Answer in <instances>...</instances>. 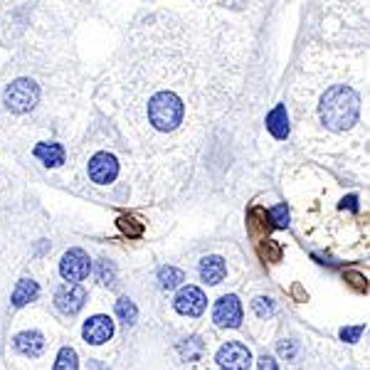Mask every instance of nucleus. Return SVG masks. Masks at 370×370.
I'll list each match as a JSON object with an SVG mask.
<instances>
[{
	"mask_svg": "<svg viewBox=\"0 0 370 370\" xmlns=\"http://www.w3.org/2000/svg\"><path fill=\"white\" fill-rule=\"evenodd\" d=\"M249 52L245 27L217 12H146L99 77L97 101L143 171L178 178L240 101Z\"/></svg>",
	"mask_w": 370,
	"mask_h": 370,
	"instance_id": "1",
	"label": "nucleus"
},
{
	"mask_svg": "<svg viewBox=\"0 0 370 370\" xmlns=\"http://www.w3.org/2000/svg\"><path fill=\"white\" fill-rule=\"evenodd\" d=\"M294 138L331 163H368V45H306L291 84Z\"/></svg>",
	"mask_w": 370,
	"mask_h": 370,
	"instance_id": "2",
	"label": "nucleus"
},
{
	"mask_svg": "<svg viewBox=\"0 0 370 370\" xmlns=\"http://www.w3.org/2000/svg\"><path fill=\"white\" fill-rule=\"evenodd\" d=\"M321 32L331 45H368V0H321Z\"/></svg>",
	"mask_w": 370,
	"mask_h": 370,
	"instance_id": "3",
	"label": "nucleus"
},
{
	"mask_svg": "<svg viewBox=\"0 0 370 370\" xmlns=\"http://www.w3.org/2000/svg\"><path fill=\"white\" fill-rule=\"evenodd\" d=\"M37 101H40V86L32 79H15L3 92V104L12 114H25V111L35 109Z\"/></svg>",
	"mask_w": 370,
	"mask_h": 370,
	"instance_id": "4",
	"label": "nucleus"
},
{
	"mask_svg": "<svg viewBox=\"0 0 370 370\" xmlns=\"http://www.w3.org/2000/svg\"><path fill=\"white\" fill-rule=\"evenodd\" d=\"M119 171H121L119 158L114 153H109V151H99V153H94L92 158H89V163H86L89 180L97 185H111L119 178Z\"/></svg>",
	"mask_w": 370,
	"mask_h": 370,
	"instance_id": "5",
	"label": "nucleus"
},
{
	"mask_svg": "<svg viewBox=\"0 0 370 370\" xmlns=\"http://www.w3.org/2000/svg\"><path fill=\"white\" fill-rule=\"evenodd\" d=\"M89 269H92V259L79 247H72L62 254L60 274L64 282H82V279L89 277Z\"/></svg>",
	"mask_w": 370,
	"mask_h": 370,
	"instance_id": "6",
	"label": "nucleus"
},
{
	"mask_svg": "<svg viewBox=\"0 0 370 370\" xmlns=\"http://www.w3.org/2000/svg\"><path fill=\"white\" fill-rule=\"evenodd\" d=\"M215 360L217 365H220V370H249V365H252V353H249L247 345L237 343V341H227V343L217 351Z\"/></svg>",
	"mask_w": 370,
	"mask_h": 370,
	"instance_id": "7",
	"label": "nucleus"
},
{
	"mask_svg": "<svg viewBox=\"0 0 370 370\" xmlns=\"http://www.w3.org/2000/svg\"><path fill=\"white\" fill-rule=\"evenodd\" d=\"M84 301H86V291H84V286H79L77 282L62 284L60 289L55 291V306L67 316L79 314Z\"/></svg>",
	"mask_w": 370,
	"mask_h": 370,
	"instance_id": "8",
	"label": "nucleus"
},
{
	"mask_svg": "<svg viewBox=\"0 0 370 370\" xmlns=\"http://www.w3.org/2000/svg\"><path fill=\"white\" fill-rule=\"evenodd\" d=\"M173 306H175V311H178L180 316L195 319V316L203 314L205 306H208V296L203 294V289H197V286H183V289L178 291V296H175Z\"/></svg>",
	"mask_w": 370,
	"mask_h": 370,
	"instance_id": "9",
	"label": "nucleus"
},
{
	"mask_svg": "<svg viewBox=\"0 0 370 370\" xmlns=\"http://www.w3.org/2000/svg\"><path fill=\"white\" fill-rule=\"evenodd\" d=\"M212 321L217 326H227V328H240L242 326V304L234 294L222 296L220 301L212 308Z\"/></svg>",
	"mask_w": 370,
	"mask_h": 370,
	"instance_id": "10",
	"label": "nucleus"
},
{
	"mask_svg": "<svg viewBox=\"0 0 370 370\" xmlns=\"http://www.w3.org/2000/svg\"><path fill=\"white\" fill-rule=\"evenodd\" d=\"M114 336V321L109 316H92L82 326V338L92 345H101Z\"/></svg>",
	"mask_w": 370,
	"mask_h": 370,
	"instance_id": "11",
	"label": "nucleus"
},
{
	"mask_svg": "<svg viewBox=\"0 0 370 370\" xmlns=\"http://www.w3.org/2000/svg\"><path fill=\"white\" fill-rule=\"evenodd\" d=\"M271 227H274V222H271L269 217V210H264L262 205H254V208L247 212V230H249V234H252L254 240L267 237V234L271 232Z\"/></svg>",
	"mask_w": 370,
	"mask_h": 370,
	"instance_id": "12",
	"label": "nucleus"
},
{
	"mask_svg": "<svg viewBox=\"0 0 370 370\" xmlns=\"http://www.w3.org/2000/svg\"><path fill=\"white\" fill-rule=\"evenodd\" d=\"M197 274L200 279L208 284H220L227 274V264H225V259L217 257V254H210V257L200 259V264H197Z\"/></svg>",
	"mask_w": 370,
	"mask_h": 370,
	"instance_id": "13",
	"label": "nucleus"
},
{
	"mask_svg": "<svg viewBox=\"0 0 370 370\" xmlns=\"http://www.w3.org/2000/svg\"><path fill=\"white\" fill-rule=\"evenodd\" d=\"M12 345H15V351L23 353V356L37 358L45 351V336L40 331H23L15 336Z\"/></svg>",
	"mask_w": 370,
	"mask_h": 370,
	"instance_id": "14",
	"label": "nucleus"
},
{
	"mask_svg": "<svg viewBox=\"0 0 370 370\" xmlns=\"http://www.w3.org/2000/svg\"><path fill=\"white\" fill-rule=\"evenodd\" d=\"M267 129L279 141H284L289 136L291 126H289V109H286V104H277L271 109V114L267 116Z\"/></svg>",
	"mask_w": 370,
	"mask_h": 370,
	"instance_id": "15",
	"label": "nucleus"
},
{
	"mask_svg": "<svg viewBox=\"0 0 370 370\" xmlns=\"http://www.w3.org/2000/svg\"><path fill=\"white\" fill-rule=\"evenodd\" d=\"M35 158H40L47 168H57L64 163V148L60 143H37L35 146Z\"/></svg>",
	"mask_w": 370,
	"mask_h": 370,
	"instance_id": "16",
	"label": "nucleus"
},
{
	"mask_svg": "<svg viewBox=\"0 0 370 370\" xmlns=\"http://www.w3.org/2000/svg\"><path fill=\"white\" fill-rule=\"evenodd\" d=\"M37 294H40V286H37V282H32V279H20L18 286H15V291H12V306H25V304H30L37 299Z\"/></svg>",
	"mask_w": 370,
	"mask_h": 370,
	"instance_id": "17",
	"label": "nucleus"
},
{
	"mask_svg": "<svg viewBox=\"0 0 370 370\" xmlns=\"http://www.w3.org/2000/svg\"><path fill=\"white\" fill-rule=\"evenodd\" d=\"M158 282H160V289H175V286H180V282H185V274L180 269H175V267H160L158 271Z\"/></svg>",
	"mask_w": 370,
	"mask_h": 370,
	"instance_id": "18",
	"label": "nucleus"
},
{
	"mask_svg": "<svg viewBox=\"0 0 370 370\" xmlns=\"http://www.w3.org/2000/svg\"><path fill=\"white\" fill-rule=\"evenodd\" d=\"M55 370H79V360H77V351H74V348H69V345L60 348V353H57Z\"/></svg>",
	"mask_w": 370,
	"mask_h": 370,
	"instance_id": "19",
	"label": "nucleus"
},
{
	"mask_svg": "<svg viewBox=\"0 0 370 370\" xmlns=\"http://www.w3.org/2000/svg\"><path fill=\"white\" fill-rule=\"evenodd\" d=\"M259 257L264 259V262H271V264H277L282 262V245L274 240H267L259 245Z\"/></svg>",
	"mask_w": 370,
	"mask_h": 370,
	"instance_id": "20",
	"label": "nucleus"
},
{
	"mask_svg": "<svg viewBox=\"0 0 370 370\" xmlns=\"http://www.w3.org/2000/svg\"><path fill=\"white\" fill-rule=\"evenodd\" d=\"M116 316L123 321V323H136L138 319V308L131 299H119L116 301Z\"/></svg>",
	"mask_w": 370,
	"mask_h": 370,
	"instance_id": "21",
	"label": "nucleus"
},
{
	"mask_svg": "<svg viewBox=\"0 0 370 370\" xmlns=\"http://www.w3.org/2000/svg\"><path fill=\"white\" fill-rule=\"evenodd\" d=\"M116 225H119V230H121L123 234H129V237H141L143 234V222H138L131 215H121L116 220Z\"/></svg>",
	"mask_w": 370,
	"mask_h": 370,
	"instance_id": "22",
	"label": "nucleus"
},
{
	"mask_svg": "<svg viewBox=\"0 0 370 370\" xmlns=\"http://www.w3.org/2000/svg\"><path fill=\"white\" fill-rule=\"evenodd\" d=\"M114 277H116V269H114V264H111L109 259H99L97 262V279L101 284H111L114 282Z\"/></svg>",
	"mask_w": 370,
	"mask_h": 370,
	"instance_id": "23",
	"label": "nucleus"
},
{
	"mask_svg": "<svg viewBox=\"0 0 370 370\" xmlns=\"http://www.w3.org/2000/svg\"><path fill=\"white\" fill-rule=\"evenodd\" d=\"M252 308H254V314H257L259 319H269V316L274 314V304H271V299H264V296L254 299Z\"/></svg>",
	"mask_w": 370,
	"mask_h": 370,
	"instance_id": "24",
	"label": "nucleus"
},
{
	"mask_svg": "<svg viewBox=\"0 0 370 370\" xmlns=\"http://www.w3.org/2000/svg\"><path fill=\"white\" fill-rule=\"evenodd\" d=\"M269 217L271 222H274V227H286L289 225V210H286V205H277V208L269 210Z\"/></svg>",
	"mask_w": 370,
	"mask_h": 370,
	"instance_id": "25",
	"label": "nucleus"
},
{
	"mask_svg": "<svg viewBox=\"0 0 370 370\" xmlns=\"http://www.w3.org/2000/svg\"><path fill=\"white\" fill-rule=\"evenodd\" d=\"M345 282L358 291H368V279L363 274H358V271H345Z\"/></svg>",
	"mask_w": 370,
	"mask_h": 370,
	"instance_id": "26",
	"label": "nucleus"
},
{
	"mask_svg": "<svg viewBox=\"0 0 370 370\" xmlns=\"http://www.w3.org/2000/svg\"><path fill=\"white\" fill-rule=\"evenodd\" d=\"M279 353H282L286 360H291V358H296V353H299V345H296L294 341H282V343H279Z\"/></svg>",
	"mask_w": 370,
	"mask_h": 370,
	"instance_id": "27",
	"label": "nucleus"
},
{
	"mask_svg": "<svg viewBox=\"0 0 370 370\" xmlns=\"http://www.w3.org/2000/svg\"><path fill=\"white\" fill-rule=\"evenodd\" d=\"M360 333H363V326H356V328H341V338L348 341V343H356L360 338Z\"/></svg>",
	"mask_w": 370,
	"mask_h": 370,
	"instance_id": "28",
	"label": "nucleus"
},
{
	"mask_svg": "<svg viewBox=\"0 0 370 370\" xmlns=\"http://www.w3.org/2000/svg\"><path fill=\"white\" fill-rule=\"evenodd\" d=\"M259 370H279V365L271 356H262L259 358Z\"/></svg>",
	"mask_w": 370,
	"mask_h": 370,
	"instance_id": "29",
	"label": "nucleus"
}]
</instances>
